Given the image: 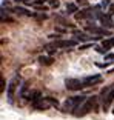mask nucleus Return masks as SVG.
I'll use <instances>...</instances> for the list:
<instances>
[{
  "label": "nucleus",
  "instance_id": "f257e3e1",
  "mask_svg": "<svg viewBox=\"0 0 114 120\" xmlns=\"http://www.w3.org/2000/svg\"><path fill=\"white\" fill-rule=\"evenodd\" d=\"M85 100H86L85 95H74V97H68L66 102H65L63 106H62V111H65V112H74L77 108H80V106L83 105Z\"/></svg>",
  "mask_w": 114,
  "mask_h": 120
},
{
  "label": "nucleus",
  "instance_id": "f03ea898",
  "mask_svg": "<svg viewBox=\"0 0 114 120\" xmlns=\"http://www.w3.org/2000/svg\"><path fill=\"white\" fill-rule=\"evenodd\" d=\"M77 109H80V111H76L74 112V116H77V117L88 114L91 109L97 111V97L96 95H89V97H86V100L83 102V105L80 106V108H77Z\"/></svg>",
  "mask_w": 114,
  "mask_h": 120
},
{
  "label": "nucleus",
  "instance_id": "7ed1b4c3",
  "mask_svg": "<svg viewBox=\"0 0 114 120\" xmlns=\"http://www.w3.org/2000/svg\"><path fill=\"white\" fill-rule=\"evenodd\" d=\"M17 86H19V77L15 75V77H12V79H11V82L8 83L6 95H8V99H9V102L12 100V97H14V92H15V89H17Z\"/></svg>",
  "mask_w": 114,
  "mask_h": 120
},
{
  "label": "nucleus",
  "instance_id": "20e7f679",
  "mask_svg": "<svg viewBox=\"0 0 114 120\" xmlns=\"http://www.w3.org/2000/svg\"><path fill=\"white\" fill-rule=\"evenodd\" d=\"M65 85H66V88L69 89V91H79V89L83 86V82H80L79 79H68V80L65 82Z\"/></svg>",
  "mask_w": 114,
  "mask_h": 120
},
{
  "label": "nucleus",
  "instance_id": "39448f33",
  "mask_svg": "<svg viewBox=\"0 0 114 120\" xmlns=\"http://www.w3.org/2000/svg\"><path fill=\"white\" fill-rule=\"evenodd\" d=\"M113 100H114V88H111L110 91L103 95V103H102L103 109H108V108H110L111 103H113Z\"/></svg>",
  "mask_w": 114,
  "mask_h": 120
},
{
  "label": "nucleus",
  "instance_id": "423d86ee",
  "mask_svg": "<svg viewBox=\"0 0 114 120\" xmlns=\"http://www.w3.org/2000/svg\"><path fill=\"white\" fill-rule=\"evenodd\" d=\"M82 82H83V86H93V85H96V83H100V82H102V77H100L99 74L88 75V77H85Z\"/></svg>",
  "mask_w": 114,
  "mask_h": 120
},
{
  "label": "nucleus",
  "instance_id": "0eeeda50",
  "mask_svg": "<svg viewBox=\"0 0 114 120\" xmlns=\"http://www.w3.org/2000/svg\"><path fill=\"white\" fill-rule=\"evenodd\" d=\"M74 45H76L74 40H57V42H54L51 46L56 49V48H71V46H74Z\"/></svg>",
  "mask_w": 114,
  "mask_h": 120
},
{
  "label": "nucleus",
  "instance_id": "6e6552de",
  "mask_svg": "<svg viewBox=\"0 0 114 120\" xmlns=\"http://www.w3.org/2000/svg\"><path fill=\"white\" fill-rule=\"evenodd\" d=\"M32 106H34L36 109L45 111V109H48V108H49V106H51V103L48 102V100H46V97H45V99H42V100H40V102H37L36 105H32Z\"/></svg>",
  "mask_w": 114,
  "mask_h": 120
},
{
  "label": "nucleus",
  "instance_id": "1a4fd4ad",
  "mask_svg": "<svg viewBox=\"0 0 114 120\" xmlns=\"http://www.w3.org/2000/svg\"><path fill=\"white\" fill-rule=\"evenodd\" d=\"M43 97H42V94H40V91H34L31 95H29V100H31V103L32 105H36L37 102H40Z\"/></svg>",
  "mask_w": 114,
  "mask_h": 120
},
{
  "label": "nucleus",
  "instance_id": "9d476101",
  "mask_svg": "<svg viewBox=\"0 0 114 120\" xmlns=\"http://www.w3.org/2000/svg\"><path fill=\"white\" fill-rule=\"evenodd\" d=\"M88 31H89V32H94V34H105V35H110V31H106V29H100V28H93V26H88Z\"/></svg>",
  "mask_w": 114,
  "mask_h": 120
},
{
  "label": "nucleus",
  "instance_id": "9b49d317",
  "mask_svg": "<svg viewBox=\"0 0 114 120\" xmlns=\"http://www.w3.org/2000/svg\"><path fill=\"white\" fill-rule=\"evenodd\" d=\"M76 11H79L76 3H66V12L68 14H76Z\"/></svg>",
  "mask_w": 114,
  "mask_h": 120
},
{
  "label": "nucleus",
  "instance_id": "f8f14e48",
  "mask_svg": "<svg viewBox=\"0 0 114 120\" xmlns=\"http://www.w3.org/2000/svg\"><path fill=\"white\" fill-rule=\"evenodd\" d=\"M39 62L42 65H51V63H53V57H45V56H42V57H39Z\"/></svg>",
  "mask_w": 114,
  "mask_h": 120
},
{
  "label": "nucleus",
  "instance_id": "ddd939ff",
  "mask_svg": "<svg viewBox=\"0 0 114 120\" xmlns=\"http://www.w3.org/2000/svg\"><path fill=\"white\" fill-rule=\"evenodd\" d=\"M102 46H103V48H108V49H110L111 46H114V37H111V39H108V40H103V42H102Z\"/></svg>",
  "mask_w": 114,
  "mask_h": 120
},
{
  "label": "nucleus",
  "instance_id": "4468645a",
  "mask_svg": "<svg viewBox=\"0 0 114 120\" xmlns=\"http://www.w3.org/2000/svg\"><path fill=\"white\" fill-rule=\"evenodd\" d=\"M46 100L51 103V106H56V108L59 106V102H57V99H53V97H46Z\"/></svg>",
  "mask_w": 114,
  "mask_h": 120
},
{
  "label": "nucleus",
  "instance_id": "2eb2a0df",
  "mask_svg": "<svg viewBox=\"0 0 114 120\" xmlns=\"http://www.w3.org/2000/svg\"><path fill=\"white\" fill-rule=\"evenodd\" d=\"M49 3H51V6L57 8V6H59V0H49Z\"/></svg>",
  "mask_w": 114,
  "mask_h": 120
},
{
  "label": "nucleus",
  "instance_id": "dca6fc26",
  "mask_svg": "<svg viewBox=\"0 0 114 120\" xmlns=\"http://www.w3.org/2000/svg\"><path fill=\"white\" fill-rule=\"evenodd\" d=\"M105 60H108V62H111V60H114V54H106V57H105Z\"/></svg>",
  "mask_w": 114,
  "mask_h": 120
},
{
  "label": "nucleus",
  "instance_id": "f3484780",
  "mask_svg": "<svg viewBox=\"0 0 114 120\" xmlns=\"http://www.w3.org/2000/svg\"><path fill=\"white\" fill-rule=\"evenodd\" d=\"M106 6H110V0H103L102 2V8H106Z\"/></svg>",
  "mask_w": 114,
  "mask_h": 120
},
{
  "label": "nucleus",
  "instance_id": "a211bd4d",
  "mask_svg": "<svg viewBox=\"0 0 114 120\" xmlns=\"http://www.w3.org/2000/svg\"><path fill=\"white\" fill-rule=\"evenodd\" d=\"M77 3L79 5H86V3H88V0H77Z\"/></svg>",
  "mask_w": 114,
  "mask_h": 120
},
{
  "label": "nucleus",
  "instance_id": "6ab92c4d",
  "mask_svg": "<svg viewBox=\"0 0 114 120\" xmlns=\"http://www.w3.org/2000/svg\"><path fill=\"white\" fill-rule=\"evenodd\" d=\"M110 14H114V5H110Z\"/></svg>",
  "mask_w": 114,
  "mask_h": 120
},
{
  "label": "nucleus",
  "instance_id": "aec40b11",
  "mask_svg": "<svg viewBox=\"0 0 114 120\" xmlns=\"http://www.w3.org/2000/svg\"><path fill=\"white\" fill-rule=\"evenodd\" d=\"M3 89H5V80L2 79V86H0V91H3Z\"/></svg>",
  "mask_w": 114,
  "mask_h": 120
},
{
  "label": "nucleus",
  "instance_id": "412c9836",
  "mask_svg": "<svg viewBox=\"0 0 114 120\" xmlns=\"http://www.w3.org/2000/svg\"><path fill=\"white\" fill-rule=\"evenodd\" d=\"M113 114H114V109H113Z\"/></svg>",
  "mask_w": 114,
  "mask_h": 120
}]
</instances>
